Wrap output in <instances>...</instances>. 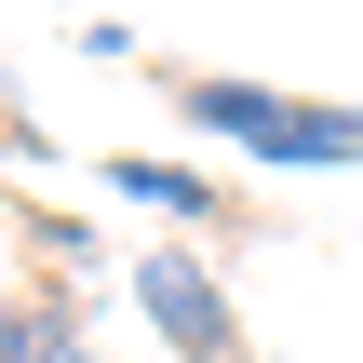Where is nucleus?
Here are the masks:
<instances>
[{
  "label": "nucleus",
  "instance_id": "20e7f679",
  "mask_svg": "<svg viewBox=\"0 0 363 363\" xmlns=\"http://www.w3.org/2000/svg\"><path fill=\"white\" fill-rule=\"evenodd\" d=\"M0 363H108L67 296H0Z\"/></svg>",
  "mask_w": 363,
  "mask_h": 363
},
{
  "label": "nucleus",
  "instance_id": "f257e3e1",
  "mask_svg": "<svg viewBox=\"0 0 363 363\" xmlns=\"http://www.w3.org/2000/svg\"><path fill=\"white\" fill-rule=\"evenodd\" d=\"M175 108H189L202 135L256 148V162L363 175V108H337V94H283V81H216V67H189V81H175Z\"/></svg>",
  "mask_w": 363,
  "mask_h": 363
},
{
  "label": "nucleus",
  "instance_id": "39448f33",
  "mask_svg": "<svg viewBox=\"0 0 363 363\" xmlns=\"http://www.w3.org/2000/svg\"><path fill=\"white\" fill-rule=\"evenodd\" d=\"M27 242H54V256H67V269H108V242H94V229H81V216H27Z\"/></svg>",
  "mask_w": 363,
  "mask_h": 363
},
{
  "label": "nucleus",
  "instance_id": "7ed1b4c3",
  "mask_svg": "<svg viewBox=\"0 0 363 363\" xmlns=\"http://www.w3.org/2000/svg\"><path fill=\"white\" fill-rule=\"evenodd\" d=\"M108 202H148V216H175V229H242V202H229L216 175L148 162V148H121V162H108Z\"/></svg>",
  "mask_w": 363,
  "mask_h": 363
},
{
  "label": "nucleus",
  "instance_id": "423d86ee",
  "mask_svg": "<svg viewBox=\"0 0 363 363\" xmlns=\"http://www.w3.org/2000/svg\"><path fill=\"white\" fill-rule=\"evenodd\" d=\"M0 148H13V162H40V148H54V135H27V121H13V108H0Z\"/></svg>",
  "mask_w": 363,
  "mask_h": 363
},
{
  "label": "nucleus",
  "instance_id": "f03ea898",
  "mask_svg": "<svg viewBox=\"0 0 363 363\" xmlns=\"http://www.w3.org/2000/svg\"><path fill=\"white\" fill-rule=\"evenodd\" d=\"M121 283H135L148 337H162L175 363H256V350H242V296H229V283H216V269H202L189 242H148V256H135Z\"/></svg>",
  "mask_w": 363,
  "mask_h": 363
}]
</instances>
